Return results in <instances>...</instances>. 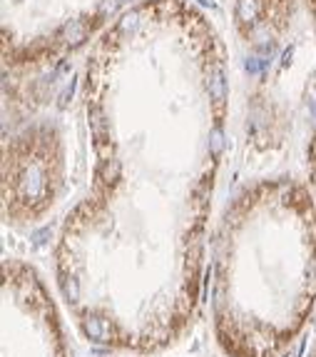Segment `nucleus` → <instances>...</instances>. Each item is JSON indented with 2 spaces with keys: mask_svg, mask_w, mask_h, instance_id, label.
Wrapping results in <instances>:
<instances>
[{
  "mask_svg": "<svg viewBox=\"0 0 316 357\" xmlns=\"http://www.w3.org/2000/svg\"><path fill=\"white\" fill-rule=\"evenodd\" d=\"M304 357H316V335H314V340H311V345L306 347V352H304Z\"/></svg>",
  "mask_w": 316,
  "mask_h": 357,
  "instance_id": "5",
  "label": "nucleus"
},
{
  "mask_svg": "<svg viewBox=\"0 0 316 357\" xmlns=\"http://www.w3.org/2000/svg\"><path fill=\"white\" fill-rule=\"evenodd\" d=\"M204 307L224 357H287L316 315V203L294 182L242 198L204 277Z\"/></svg>",
  "mask_w": 316,
  "mask_h": 357,
  "instance_id": "1",
  "label": "nucleus"
},
{
  "mask_svg": "<svg viewBox=\"0 0 316 357\" xmlns=\"http://www.w3.org/2000/svg\"><path fill=\"white\" fill-rule=\"evenodd\" d=\"M100 357H144V355H130V352H107V355H100Z\"/></svg>",
  "mask_w": 316,
  "mask_h": 357,
  "instance_id": "6",
  "label": "nucleus"
},
{
  "mask_svg": "<svg viewBox=\"0 0 316 357\" xmlns=\"http://www.w3.org/2000/svg\"><path fill=\"white\" fill-rule=\"evenodd\" d=\"M0 357H70L67 312L48 280L23 260L3 263Z\"/></svg>",
  "mask_w": 316,
  "mask_h": 357,
  "instance_id": "2",
  "label": "nucleus"
},
{
  "mask_svg": "<svg viewBox=\"0 0 316 357\" xmlns=\"http://www.w3.org/2000/svg\"><path fill=\"white\" fill-rule=\"evenodd\" d=\"M236 15H239V20H252L254 18V3L252 0H239Z\"/></svg>",
  "mask_w": 316,
  "mask_h": 357,
  "instance_id": "4",
  "label": "nucleus"
},
{
  "mask_svg": "<svg viewBox=\"0 0 316 357\" xmlns=\"http://www.w3.org/2000/svg\"><path fill=\"white\" fill-rule=\"evenodd\" d=\"M60 138L48 130H28L5 148L3 198L13 222H35L55 203L62 185Z\"/></svg>",
  "mask_w": 316,
  "mask_h": 357,
  "instance_id": "3",
  "label": "nucleus"
}]
</instances>
